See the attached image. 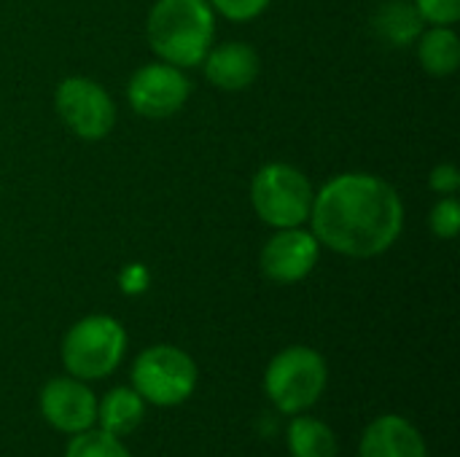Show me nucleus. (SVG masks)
I'll return each instance as SVG.
<instances>
[{"instance_id":"16","label":"nucleus","mask_w":460,"mask_h":457,"mask_svg":"<svg viewBox=\"0 0 460 457\" xmlns=\"http://www.w3.org/2000/svg\"><path fill=\"white\" fill-rule=\"evenodd\" d=\"M418 59L434 78H447L460 65V38L453 27H431L418 38Z\"/></svg>"},{"instance_id":"21","label":"nucleus","mask_w":460,"mask_h":457,"mask_svg":"<svg viewBox=\"0 0 460 457\" xmlns=\"http://www.w3.org/2000/svg\"><path fill=\"white\" fill-rule=\"evenodd\" d=\"M429 186L434 194H442V197H456L460 189V170L456 164L445 162V164H437L429 175Z\"/></svg>"},{"instance_id":"2","label":"nucleus","mask_w":460,"mask_h":457,"mask_svg":"<svg viewBox=\"0 0 460 457\" xmlns=\"http://www.w3.org/2000/svg\"><path fill=\"white\" fill-rule=\"evenodd\" d=\"M151 51L181 70L202 65L216 38V11L208 0H156L146 19Z\"/></svg>"},{"instance_id":"4","label":"nucleus","mask_w":460,"mask_h":457,"mask_svg":"<svg viewBox=\"0 0 460 457\" xmlns=\"http://www.w3.org/2000/svg\"><path fill=\"white\" fill-rule=\"evenodd\" d=\"M329 385L326 358L307 347L291 345L280 350L264 372V393L283 415H302L313 409Z\"/></svg>"},{"instance_id":"14","label":"nucleus","mask_w":460,"mask_h":457,"mask_svg":"<svg viewBox=\"0 0 460 457\" xmlns=\"http://www.w3.org/2000/svg\"><path fill=\"white\" fill-rule=\"evenodd\" d=\"M423 19L415 8V3L410 0H385L372 19L375 32L380 35V40H385L388 46L396 48H407L412 46L420 32H423Z\"/></svg>"},{"instance_id":"20","label":"nucleus","mask_w":460,"mask_h":457,"mask_svg":"<svg viewBox=\"0 0 460 457\" xmlns=\"http://www.w3.org/2000/svg\"><path fill=\"white\" fill-rule=\"evenodd\" d=\"M216 13H221L229 22H251L267 11L272 0H208Z\"/></svg>"},{"instance_id":"10","label":"nucleus","mask_w":460,"mask_h":457,"mask_svg":"<svg viewBox=\"0 0 460 457\" xmlns=\"http://www.w3.org/2000/svg\"><path fill=\"white\" fill-rule=\"evenodd\" d=\"M40 417L59 434L75 436L97 426V396L89 382L70 374L54 377L40 388L38 396Z\"/></svg>"},{"instance_id":"11","label":"nucleus","mask_w":460,"mask_h":457,"mask_svg":"<svg viewBox=\"0 0 460 457\" xmlns=\"http://www.w3.org/2000/svg\"><path fill=\"white\" fill-rule=\"evenodd\" d=\"M358 457H429V447L412 420L402 415H380L364 428Z\"/></svg>"},{"instance_id":"5","label":"nucleus","mask_w":460,"mask_h":457,"mask_svg":"<svg viewBox=\"0 0 460 457\" xmlns=\"http://www.w3.org/2000/svg\"><path fill=\"white\" fill-rule=\"evenodd\" d=\"M313 202L315 189L310 178L288 162H270L259 167L251 180V205L272 229L305 226L310 221Z\"/></svg>"},{"instance_id":"3","label":"nucleus","mask_w":460,"mask_h":457,"mask_svg":"<svg viewBox=\"0 0 460 457\" xmlns=\"http://www.w3.org/2000/svg\"><path fill=\"white\" fill-rule=\"evenodd\" d=\"M127 353V331L113 315H86L62 337V366L70 377L92 382L111 377Z\"/></svg>"},{"instance_id":"18","label":"nucleus","mask_w":460,"mask_h":457,"mask_svg":"<svg viewBox=\"0 0 460 457\" xmlns=\"http://www.w3.org/2000/svg\"><path fill=\"white\" fill-rule=\"evenodd\" d=\"M429 229L439 240H456L460 232V205L456 197L439 199L429 213Z\"/></svg>"},{"instance_id":"12","label":"nucleus","mask_w":460,"mask_h":457,"mask_svg":"<svg viewBox=\"0 0 460 457\" xmlns=\"http://www.w3.org/2000/svg\"><path fill=\"white\" fill-rule=\"evenodd\" d=\"M259 51L251 43L243 40H229L210 46V51L202 59L205 78L221 89V92H243L259 78Z\"/></svg>"},{"instance_id":"22","label":"nucleus","mask_w":460,"mask_h":457,"mask_svg":"<svg viewBox=\"0 0 460 457\" xmlns=\"http://www.w3.org/2000/svg\"><path fill=\"white\" fill-rule=\"evenodd\" d=\"M151 283V275L143 264H127L121 272H119V288L127 294V296H137L148 288Z\"/></svg>"},{"instance_id":"6","label":"nucleus","mask_w":460,"mask_h":457,"mask_svg":"<svg viewBox=\"0 0 460 457\" xmlns=\"http://www.w3.org/2000/svg\"><path fill=\"white\" fill-rule=\"evenodd\" d=\"M199 382L194 358L175 345H151L132 364V388L140 399L159 409L186 404Z\"/></svg>"},{"instance_id":"15","label":"nucleus","mask_w":460,"mask_h":457,"mask_svg":"<svg viewBox=\"0 0 460 457\" xmlns=\"http://www.w3.org/2000/svg\"><path fill=\"white\" fill-rule=\"evenodd\" d=\"M288 453L291 457H337L340 455V442L332 426H326L318 417H310L307 412L294 415L286 431Z\"/></svg>"},{"instance_id":"1","label":"nucleus","mask_w":460,"mask_h":457,"mask_svg":"<svg viewBox=\"0 0 460 457\" xmlns=\"http://www.w3.org/2000/svg\"><path fill=\"white\" fill-rule=\"evenodd\" d=\"M404 229V202L380 175L342 172L315 191L310 232L348 259H375L396 245Z\"/></svg>"},{"instance_id":"19","label":"nucleus","mask_w":460,"mask_h":457,"mask_svg":"<svg viewBox=\"0 0 460 457\" xmlns=\"http://www.w3.org/2000/svg\"><path fill=\"white\" fill-rule=\"evenodd\" d=\"M420 19L431 27H453L460 19V0H412Z\"/></svg>"},{"instance_id":"13","label":"nucleus","mask_w":460,"mask_h":457,"mask_svg":"<svg viewBox=\"0 0 460 457\" xmlns=\"http://www.w3.org/2000/svg\"><path fill=\"white\" fill-rule=\"evenodd\" d=\"M146 407L148 404L140 399V393L132 385L113 388L102 399H97V428L121 439L143 423Z\"/></svg>"},{"instance_id":"9","label":"nucleus","mask_w":460,"mask_h":457,"mask_svg":"<svg viewBox=\"0 0 460 457\" xmlns=\"http://www.w3.org/2000/svg\"><path fill=\"white\" fill-rule=\"evenodd\" d=\"M318 259L321 242L310 229H278L259 253V269L275 286H296L310 277Z\"/></svg>"},{"instance_id":"7","label":"nucleus","mask_w":460,"mask_h":457,"mask_svg":"<svg viewBox=\"0 0 460 457\" xmlns=\"http://www.w3.org/2000/svg\"><path fill=\"white\" fill-rule=\"evenodd\" d=\"M54 108L62 124L81 140H102L116 127V105L108 89L86 75H67L54 89Z\"/></svg>"},{"instance_id":"8","label":"nucleus","mask_w":460,"mask_h":457,"mask_svg":"<svg viewBox=\"0 0 460 457\" xmlns=\"http://www.w3.org/2000/svg\"><path fill=\"white\" fill-rule=\"evenodd\" d=\"M191 94L189 75L170 62H148L137 67L127 83V100L137 116L170 119L175 116Z\"/></svg>"},{"instance_id":"17","label":"nucleus","mask_w":460,"mask_h":457,"mask_svg":"<svg viewBox=\"0 0 460 457\" xmlns=\"http://www.w3.org/2000/svg\"><path fill=\"white\" fill-rule=\"evenodd\" d=\"M65 457H135L119 436L102 431V428H89L84 434L70 436V444L65 450Z\"/></svg>"}]
</instances>
